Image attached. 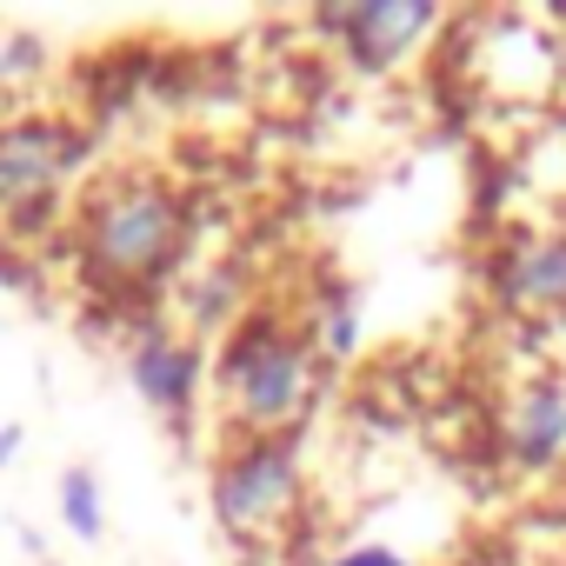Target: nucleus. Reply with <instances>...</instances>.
<instances>
[{"label":"nucleus","instance_id":"f257e3e1","mask_svg":"<svg viewBox=\"0 0 566 566\" xmlns=\"http://www.w3.org/2000/svg\"><path fill=\"white\" fill-rule=\"evenodd\" d=\"M74 240H81L87 280H101L114 301H140L174 273L187 247V200L160 174H140V167L107 174L87 187L74 213Z\"/></svg>","mask_w":566,"mask_h":566},{"label":"nucleus","instance_id":"f03ea898","mask_svg":"<svg viewBox=\"0 0 566 566\" xmlns=\"http://www.w3.org/2000/svg\"><path fill=\"white\" fill-rule=\"evenodd\" d=\"M213 394L227 440H287L321 394V354L280 314H247L213 360Z\"/></svg>","mask_w":566,"mask_h":566},{"label":"nucleus","instance_id":"7ed1b4c3","mask_svg":"<svg viewBox=\"0 0 566 566\" xmlns=\"http://www.w3.org/2000/svg\"><path fill=\"white\" fill-rule=\"evenodd\" d=\"M87 160V134L61 114L0 120V233H41L54 213V193Z\"/></svg>","mask_w":566,"mask_h":566},{"label":"nucleus","instance_id":"20e7f679","mask_svg":"<svg viewBox=\"0 0 566 566\" xmlns=\"http://www.w3.org/2000/svg\"><path fill=\"white\" fill-rule=\"evenodd\" d=\"M301 506L294 440H227L213 460V513L233 539H273Z\"/></svg>","mask_w":566,"mask_h":566},{"label":"nucleus","instance_id":"39448f33","mask_svg":"<svg viewBox=\"0 0 566 566\" xmlns=\"http://www.w3.org/2000/svg\"><path fill=\"white\" fill-rule=\"evenodd\" d=\"M321 28L334 41H347V54L360 67H394L433 28V8H420V0H374V8H334V14H321Z\"/></svg>","mask_w":566,"mask_h":566},{"label":"nucleus","instance_id":"423d86ee","mask_svg":"<svg viewBox=\"0 0 566 566\" xmlns=\"http://www.w3.org/2000/svg\"><path fill=\"white\" fill-rule=\"evenodd\" d=\"M134 387L167 420H187V407L200 394V347L180 340V334H167L160 321H147V334L134 340Z\"/></svg>","mask_w":566,"mask_h":566},{"label":"nucleus","instance_id":"0eeeda50","mask_svg":"<svg viewBox=\"0 0 566 566\" xmlns=\"http://www.w3.org/2000/svg\"><path fill=\"white\" fill-rule=\"evenodd\" d=\"M493 287L520 314L566 307V233H526V240H513L506 260H500V273H493Z\"/></svg>","mask_w":566,"mask_h":566},{"label":"nucleus","instance_id":"6e6552de","mask_svg":"<svg viewBox=\"0 0 566 566\" xmlns=\"http://www.w3.org/2000/svg\"><path fill=\"white\" fill-rule=\"evenodd\" d=\"M506 453L520 467H553L566 453V387L559 380H533L513 413H506Z\"/></svg>","mask_w":566,"mask_h":566},{"label":"nucleus","instance_id":"1a4fd4ad","mask_svg":"<svg viewBox=\"0 0 566 566\" xmlns=\"http://www.w3.org/2000/svg\"><path fill=\"white\" fill-rule=\"evenodd\" d=\"M61 520L81 539H101V480L87 467H67V480H61Z\"/></svg>","mask_w":566,"mask_h":566},{"label":"nucleus","instance_id":"9d476101","mask_svg":"<svg viewBox=\"0 0 566 566\" xmlns=\"http://www.w3.org/2000/svg\"><path fill=\"white\" fill-rule=\"evenodd\" d=\"M327 566H407V559H400L394 546H374V539H367V546H347V553L327 559Z\"/></svg>","mask_w":566,"mask_h":566},{"label":"nucleus","instance_id":"9b49d317","mask_svg":"<svg viewBox=\"0 0 566 566\" xmlns=\"http://www.w3.org/2000/svg\"><path fill=\"white\" fill-rule=\"evenodd\" d=\"M21 453V427H0V467H8Z\"/></svg>","mask_w":566,"mask_h":566},{"label":"nucleus","instance_id":"f8f14e48","mask_svg":"<svg viewBox=\"0 0 566 566\" xmlns=\"http://www.w3.org/2000/svg\"><path fill=\"white\" fill-rule=\"evenodd\" d=\"M467 566H473V559H467Z\"/></svg>","mask_w":566,"mask_h":566}]
</instances>
